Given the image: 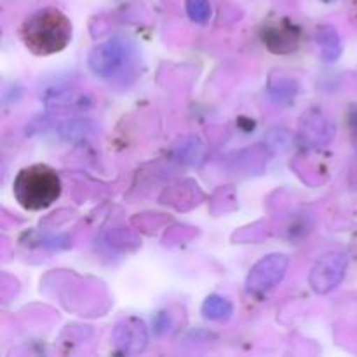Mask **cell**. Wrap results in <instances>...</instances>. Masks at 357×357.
Returning a JSON list of instances; mask_svg holds the SVG:
<instances>
[{
    "label": "cell",
    "mask_w": 357,
    "mask_h": 357,
    "mask_svg": "<svg viewBox=\"0 0 357 357\" xmlns=\"http://www.w3.org/2000/svg\"><path fill=\"white\" fill-rule=\"evenodd\" d=\"M72 21L56 7L35 10L21 24V40L24 47L37 56L61 52L72 40Z\"/></svg>",
    "instance_id": "obj_1"
},
{
    "label": "cell",
    "mask_w": 357,
    "mask_h": 357,
    "mask_svg": "<svg viewBox=\"0 0 357 357\" xmlns=\"http://www.w3.org/2000/svg\"><path fill=\"white\" fill-rule=\"evenodd\" d=\"M13 194L26 211H42L54 204L61 195V180L47 164L23 167L13 181Z\"/></svg>",
    "instance_id": "obj_2"
},
{
    "label": "cell",
    "mask_w": 357,
    "mask_h": 357,
    "mask_svg": "<svg viewBox=\"0 0 357 357\" xmlns=\"http://www.w3.org/2000/svg\"><path fill=\"white\" fill-rule=\"evenodd\" d=\"M289 260L286 255L272 253L261 258L260 261L253 265L246 279V288L250 293H267L274 289L279 282L284 279L288 272Z\"/></svg>",
    "instance_id": "obj_3"
},
{
    "label": "cell",
    "mask_w": 357,
    "mask_h": 357,
    "mask_svg": "<svg viewBox=\"0 0 357 357\" xmlns=\"http://www.w3.org/2000/svg\"><path fill=\"white\" fill-rule=\"evenodd\" d=\"M345 271H347V257L340 251H330L317 258L310 271L309 282L314 291L319 295H326L338 288V284L344 281Z\"/></svg>",
    "instance_id": "obj_4"
},
{
    "label": "cell",
    "mask_w": 357,
    "mask_h": 357,
    "mask_svg": "<svg viewBox=\"0 0 357 357\" xmlns=\"http://www.w3.org/2000/svg\"><path fill=\"white\" fill-rule=\"evenodd\" d=\"M126 59H128V47L124 42L121 38H110L93 47L87 58V65L94 75L108 79L124 66Z\"/></svg>",
    "instance_id": "obj_5"
},
{
    "label": "cell",
    "mask_w": 357,
    "mask_h": 357,
    "mask_svg": "<svg viewBox=\"0 0 357 357\" xmlns=\"http://www.w3.org/2000/svg\"><path fill=\"white\" fill-rule=\"evenodd\" d=\"M302 30L288 20L268 23L261 30V42L272 54H291L302 44Z\"/></svg>",
    "instance_id": "obj_6"
},
{
    "label": "cell",
    "mask_w": 357,
    "mask_h": 357,
    "mask_svg": "<svg viewBox=\"0 0 357 357\" xmlns=\"http://www.w3.org/2000/svg\"><path fill=\"white\" fill-rule=\"evenodd\" d=\"M335 136V124L321 108H309L300 119V138L314 149L330 145Z\"/></svg>",
    "instance_id": "obj_7"
},
{
    "label": "cell",
    "mask_w": 357,
    "mask_h": 357,
    "mask_svg": "<svg viewBox=\"0 0 357 357\" xmlns=\"http://www.w3.org/2000/svg\"><path fill=\"white\" fill-rule=\"evenodd\" d=\"M114 344L126 354H139L149 345L146 324L138 317L122 319L114 330Z\"/></svg>",
    "instance_id": "obj_8"
},
{
    "label": "cell",
    "mask_w": 357,
    "mask_h": 357,
    "mask_svg": "<svg viewBox=\"0 0 357 357\" xmlns=\"http://www.w3.org/2000/svg\"><path fill=\"white\" fill-rule=\"evenodd\" d=\"M316 40L321 47V54H323L324 61L333 63L340 58L342 38L333 26H330V24L321 26L316 33Z\"/></svg>",
    "instance_id": "obj_9"
},
{
    "label": "cell",
    "mask_w": 357,
    "mask_h": 357,
    "mask_svg": "<svg viewBox=\"0 0 357 357\" xmlns=\"http://www.w3.org/2000/svg\"><path fill=\"white\" fill-rule=\"evenodd\" d=\"M202 316L209 321H216V323H225L232 317L234 314V305L232 302H229L227 298L220 295H209L204 300L201 309Z\"/></svg>",
    "instance_id": "obj_10"
},
{
    "label": "cell",
    "mask_w": 357,
    "mask_h": 357,
    "mask_svg": "<svg viewBox=\"0 0 357 357\" xmlns=\"http://www.w3.org/2000/svg\"><path fill=\"white\" fill-rule=\"evenodd\" d=\"M176 153L180 159L187 160L188 164H199L204 159L206 149L197 138H187L180 143V146L176 149Z\"/></svg>",
    "instance_id": "obj_11"
},
{
    "label": "cell",
    "mask_w": 357,
    "mask_h": 357,
    "mask_svg": "<svg viewBox=\"0 0 357 357\" xmlns=\"http://www.w3.org/2000/svg\"><path fill=\"white\" fill-rule=\"evenodd\" d=\"M187 14L194 23L204 24L211 20V2L209 0H187Z\"/></svg>",
    "instance_id": "obj_12"
},
{
    "label": "cell",
    "mask_w": 357,
    "mask_h": 357,
    "mask_svg": "<svg viewBox=\"0 0 357 357\" xmlns=\"http://www.w3.org/2000/svg\"><path fill=\"white\" fill-rule=\"evenodd\" d=\"M268 93H271V96L274 98L278 103H282V101L291 100V98L295 96L296 82L295 80L289 79V77H281L278 82V86H275L274 82L268 84Z\"/></svg>",
    "instance_id": "obj_13"
},
{
    "label": "cell",
    "mask_w": 357,
    "mask_h": 357,
    "mask_svg": "<svg viewBox=\"0 0 357 357\" xmlns=\"http://www.w3.org/2000/svg\"><path fill=\"white\" fill-rule=\"evenodd\" d=\"M349 126H351L352 138H354V143L357 145V108H352L351 114H349Z\"/></svg>",
    "instance_id": "obj_14"
},
{
    "label": "cell",
    "mask_w": 357,
    "mask_h": 357,
    "mask_svg": "<svg viewBox=\"0 0 357 357\" xmlns=\"http://www.w3.org/2000/svg\"><path fill=\"white\" fill-rule=\"evenodd\" d=\"M326 2H335V0H326Z\"/></svg>",
    "instance_id": "obj_15"
}]
</instances>
